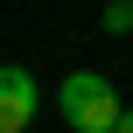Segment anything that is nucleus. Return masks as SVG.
Instances as JSON below:
<instances>
[{"label": "nucleus", "mask_w": 133, "mask_h": 133, "mask_svg": "<svg viewBox=\"0 0 133 133\" xmlns=\"http://www.w3.org/2000/svg\"><path fill=\"white\" fill-rule=\"evenodd\" d=\"M56 112H63L77 133H112L126 105H119V91H112L105 70H70V77L56 84Z\"/></svg>", "instance_id": "obj_1"}, {"label": "nucleus", "mask_w": 133, "mask_h": 133, "mask_svg": "<svg viewBox=\"0 0 133 133\" xmlns=\"http://www.w3.org/2000/svg\"><path fill=\"white\" fill-rule=\"evenodd\" d=\"M35 105H42L35 70H28V63H0V133H28Z\"/></svg>", "instance_id": "obj_2"}, {"label": "nucleus", "mask_w": 133, "mask_h": 133, "mask_svg": "<svg viewBox=\"0 0 133 133\" xmlns=\"http://www.w3.org/2000/svg\"><path fill=\"white\" fill-rule=\"evenodd\" d=\"M98 28H105V35H133V0H112V7L98 14Z\"/></svg>", "instance_id": "obj_3"}, {"label": "nucleus", "mask_w": 133, "mask_h": 133, "mask_svg": "<svg viewBox=\"0 0 133 133\" xmlns=\"http://www.w3.org/2000/svg\"><path fill=\"white\" fill-rule=\"evenodd\" d=\"M112 133H133V112H119V126H112Z\"/></svg>", "instance_id": "obj_4"}]
</instances>
